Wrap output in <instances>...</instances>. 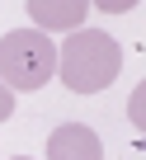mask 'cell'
I'll use <instances>...</instances> for the list:
<instances>
[{
	"mask_svg": "<svg viewBox=\"0 0 146 160\" xmlns=\"http://www.w3.org/2000/svg\"><path fill=\"white\" fill-rule=\"evenodd\" d=\"M123 71V47L104 28H76L57 47V75L71 94H99Z\"/></svg>",
	"mask_w": 146,
	"mask_h": 160,
	"instance_id": "6da1fadb",
	"label": "cell"
},
{
	"mask_svg": "<svg viewBox=\"0 0 146 160\" xmlns=\"http://www.w3.org/2000/svg\"><path fill=\"white\" fill-rule=\"evenodd\" d=\"M57 75V47L38 28H10L0 38V80L10 90H43Z\"/></svg>",
	"mask_w": 146,
	"mask_h": 160,
	"instance_id": "7a4b0ae2",
	"label": "cell"
},
{
	"mask_svg": "<svg viewBox=\"0 0 146 160\" xmlns=\"http://www.w3.org/2000/svg\"><path fill=\"white\" fill-rule=\"evenodd\" d=\"M38 33H76L90 14V0H24Z\"/></svg>",
	"mask_w": 146,
	"mask_h": 160,
	"instance_id": "3957f363",
	"label": "cell"
},
{
	"mask_svg": "<svg viewBox=\"0 0 146 160\" xmlns=\"http://www.w3.org/2000/svg\"><path fill=\"white\" fill-rule=\"evenodd\" d=\"M47 160H104V146H99L94 127H85V122H61L47 137Z\"/></svg>",
	"mask_w": 146,
	"mask_h": 160,
	"instance_id": "277c9868",
	"label": "cell"
},
{
	"mask_svg": "<svg viewBox=\"0 0 146 160\" xmlns=\"http://www.w3.org/2000/svg\"><path fill=\"white\" fill-rule=\"evenodd\" d=\"M127 118H132V127L137 132H146V80L132 90V99H127Z\"/></svg>",
	"mask_w": 146,
	"mask_h": 160,
	"instance_id": "5b68a950",
	"label": "cell"
},
{
	"mask_svg": "<svg viewBox=\"0 0 146 160\" xmlns=\"http://www.w3.org/2000/svg\"><path fill=\"white\" fill-rule=\"evenodd\" d=\"M137 0H90V10H104V14H127Z\"/></svg>",
	"mask_w": 146,
	"mask_h": 160,
	"instance_id": "8992f818",
	"label": "cell"
},
{
	"mask_svg": "<svg viewBox=\"0 0 146 160\" xmlns=\"http://www.w3.org/2000/svg\"><path fill=\"white\" fill-rule=\"evenodd\" d=\"M10 113H14V90L5 85V80H0V122H5Z\"/></svg>",
	"mask_w": 146,
	"mask_h": 160,
	"instance_id": "52a82bcc",
	"label": "cell"
},
{
	"mask_svg": "<svg viewBox=\"0 0 146 160\" xmlns=\"http://www.w3.org/2000/svg\"><path fill=\"white\" fill-rule=\"evenodd\" d=\"M14 160H28V155H14Z\"/></svg>",
	"mask_w": 146,
	"mask_h": 160,
	"instance_id": "ba28073f",
	"label": "cell"
}]
</instances>
